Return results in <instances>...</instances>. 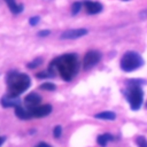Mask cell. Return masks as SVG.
Returning <instances> with one entry per match:
<instances>
[{"mask_svg": "<svg viewBox=\"0 0 147 147\" xmlns=\"http://www.w3.org/2000/svg\"><path fill=\"white\" fill-rule=\"evenodd\" d=\"M49 69L57 70L63 80H71L79 69V62L76 54H64L59 57H55L49 63Z\"/></svg>", "mask_w": 147, "mask_h": 147, "instance_id": "6da1fadb", "label": "cell"}, {"mask_svg": "<svg viewBox=\"0 0 147 147\" xmlns=\"http://www.w3.org/2000/svg\"><path fill=\"white\" fill-rule=\"evenodd\" d=\"M30 77L25 74L11 71L7 75V86H8V94L18 96L21 93L26 91L30 86Z\"/></svg>", "mask_w": 147, "mask_h": 147, "instance_id": "7a4b0ae2", "label": "cell"}, {"mask_svg": "<svg viewBox=\"0 0 147 147\" xmlns=\"http://www.w3.org/2000/svg\"><path fill=\"white\" fill-rule=\"evenodd\" d=\"M144 84L145 80H139V79H131L126 80V88L123 92L127 102L130 103V107L132 110H138L141 105H142V99H144V93L140 87V84Z\"/></svg>", "mask_w": 147, "mask_h": 147, "instance_id": "3957f363", "label": "cell"}, {"mask_svg": "<svg viewBox=\"0 0 147 147\" xmlns=\"http://www.w3.org/2000/svg\"><path fill=\"white\" fill-rule=\"evenodd\" d=\"M141 65H144V59L137 52L129 51L121 59V68H122V70H124L126 72L137 70Z\"/></svg>", "mask_w": 147, "mask_h": 147, "instance_id": "277c9868", "label": "cell"}, {"mask_svg": "<svg viewBox=\"0 0 147 147\" xmlns=\"http://www.w3.org/2000/svg\"><path fill=\"white\" fill-rule=\"evenodd\" d=\"M101 60V53L98 52V51H90L85 54L84 56V61H83V64H84V69H91L93 68L96 63H99V61Z\"/></svg>", "mask_w": 147, "mask_h": 147, "instance_id": "5b68a950", "label": "cell"}, {"mask_svg": "<svg viewBox=\"0 0 147 147\" xmlns=\"http://www.w3.org/2000/svg\"><path fill=\"white\" fill-rule=\"evenodd\" d=\"M29 110H30L31 117H45L52 113V106L51 105H39Z\"/></svg>", "mask_w": 147, "mask_h": 147, "instance_id": "8992f818", "label": "cell"}, {"mask_svg": "<svg viewBox=\"0 0 147 147\" xmlns=\"http://www.w3.org/2000/svg\"><path fill=\"white\" fill-rule=\"evenodd\" d=\"M86 33H87V30L86 29H83V28H79V29H69V30L64 31L61 34V38L62 39H76V38H80L83 36H85Z\"/></svg>", "mask_w": 147, "mask_h": 147, "instance_id": "52a82bcc", "label": "cell"}, {"mask_svg": "<svg viewBox=\"0 0 147 147\" xmlns=\"http://www.w3.org/2000/svg\"><path fill=\"white\" fill-rule=\"evenodd\" d=\"M41 102V96L38 94V93H29L25 98H24V105H25V108L28 109H31V108H34L37 106H39Z\"/></svg>", "mask_w": 147, "mask_h": 147, "instance_id": "ba28073f", "label": "cell"}, {"mask_svg": "<svg viewBox=\"0 0 147 147\" xmlns=\"http://www.w3.org/2000/svg\"><path fill=\"white\" fill-rule=\"evenodd\" d=\"M1 105L6 108H9V107L16 108L17 106H21V99L18 96H15V95L6 94L1 98Z\"/></svg>", "mask_w": 147, "mask_h": 147, "instance_id": "9c48e42d", "label": "cell"}, {"mask_svg": "<svg viewBox=\"0 0 147 147\" xmlns=\"http://www.w3.org/2000/svg\"><path fill=\"white\" fill-rule=\"evenodd\" d=\"M83 5L85 6V9H86V13L90 14V15H94V14H98L102 10V5L100 2H96V1H92V0H85L83 2Z\"/></svg>", "mask_w": 147, "mask_h": 147, "instance_id": "30bf717a", "label": "cell"}, {"mask_svg": "<svg viewBox=\"0 0 147 147\" xmlns=\"http://www.w3.org/2000/svg\"><path fill=\"white\" fill-rule=\"evenodd\" d=\"M15 114L18 118L21 119H30L31 118V114H30V110L28 108H24L22 106H17L15 108Z\"/></svg>", "mask_w": 147, "mask_h": 147, "instance_id": "8fae6325", "label": "cell"}, {"mask_svg": "<svg viewBox=\"0 0 147 147\" xmlns=\"http://www.w3.org/2000/svg\"><path fill=\"white\" fill-rule=\"evenodd\" d=\"M5 1H6V3L8 5V7H9V9H10L11 13H14V14H20V13L23 10V5L16 3L15 0H5Z\"/></svg>", "mask_w": 147, "mask_h": 147, "instance_id": "7c38bea8", "label": "cell"}, {"mask_svg": "<svg viewBox=\"0 0 147 147\" xmlns=\"http://www.w3.org/2000/svg\"><path fill=\"white\" fill-rule=\"evenodd\" d=\"M113 139H114V137H113L111 134H109V133L100 134V136L98 137V144H99L100 146L105 147V146H107V144H108L109 141H111Z\"/></svg>", "mask_w": 147, "mask_h": 147, "instance_id": "4fadbf2b", "label": "cell"}, {"mask_svg": "<svg viewBox=\"0 0 147 147\" xmlns=\"http://www.w3.org/2000/svg\"><path fill=\"white\" fill-rule=\"evenodd\" d=\"M115 117H116V115L113 111H102V113H99V114L95 115V118L108 119V121H113V119H115Z\"/></svg>", "mask_w": 147, "mask_h": 147, "instance_id": "5bb4252c", "label": "cell"}, {"mask_svg": "<svg viewBox=\"0 0 147 147\" xmlns=\"http://www.w3.org/2000/svg\"><path fill=\"white\" fill-rule=\"evenodd\" d=\"M39 88L40 90H46V91H54L56 87H55V85L53 83H44V84H41L39 86Z\"/></svg>", "mask_w": 147, "mask_h": 147, "instance_id": "9a60e30c", "label": "cell"}, {"mask_svg": "<svg viewBox=\"0 0 147 147\" xmlns=\"http://www.w3.org/2000/svg\"><path fill=\"white\" fill-rule=\"evenodd\" d=\"M80 7H82V2H75L74 5H72V7H71V14L72 15H76V14H78L79 13V10H80Z\"/></svg>", "mask_w": 147, "mask_h": 147, "instance_id": "2e32d148", "label": "cell"}, {"mask_svg": "<svg viewBox=\"0 0 147 147\" xmlns=\"http://www.w3.org/2000/svg\"><path fill=\"white\" fill-rule=\"evenodd\" d=\"M41 62H42V60L40 59V57H37L36 60H33L32 62H30L29 64H28V68H30V69H33V68H37L39 64H41Z\"/></svg>", "mask_w": 147, "mask_h": 147, "instance_id": "e0dca14e", "label": "cell"}, {"mask_svg": "<svg viewBox=\"0 0 147 147\" xmlns=\"http://www.w3.org/2000/svg\"><path fill=\"white\" fill-rule=\"evenodd\" d=\"M137 144L139 147H147V140L145 137H138L137 138Z\"/></svg>", "mask_w": 147, "mask_h": 147, "instance_id": "ac0fdd59", "label": "cell"}, {"mask_svg": "<svg viewBox=\"0 0 147 147\" xmlns=\"http://www.w3.org/2000/svg\"><path fill=\"white\" fill-rule=\"evenodd\" d=\"M61 133H62V127H61V126H55V129H54V132H53L54 137H55V138H60Z\"/></svg>", "mask_w": 147, "mask_h": 147, "instance_id": "d6986e66", "label": "cell"}, {"mask_svg": "<svg viewBox=\"0 0 147 147\" xmlns=\"http://www.w3.org/2000/svg\"><path fill=\"white\" fill-rule=\"evenodd\" d=\"M39 16H33V17H31L30 20H29V23L31 24V25H36V24H38V22H39Z\"/></svg>", "mask_w": 147, "mask_h": 147, "instance_id": "ffe728a7", "label": "cell"}, {"mask_svg": "<svg viewBox=\"0 0 147 147\" xmlns=\"http://www.w3.org/2000/svg\"><path fill=\"white\" fill-rule=\"evenodd\" d=\"M49 33H51L49 30H42V31H39V32H38V36H40V37H46V36H48Z\"/></svg>", "mask_w": 147, "mask_h": 147, "instance_id": "44dd1931", "label": "cell"}, {"mask_svg": "<svg viewBox=\"0 0 147 147\" xmlns=\"http://www.w3.org/2000/svg\"><path fill=\"white\" fill-rule=\"evenodd\" d=\"M36 147H52V146H49V145L46 144V142H40V144H38Z\"/></svg>", "mask_w": 147, "mask_h": 147, "instance_id": "7402d4cb", "label": "cell"}, {"mask_svg": "<svg viewBox=\"0 0 147 147\" xmlns=\"http://www.w3.org/2000/svg\"><path fill=\"white\" fill-rule=\"evenodd\" d=\"M3 142H5V138H3V137H0V146H1Z\"/></svg>", "mask_w": 147, "mask_h": 147, "instance_id": "603a6c76", "label": "cell"}, {"mask_svg": "<svg viewBox=\"0 0 147 147\" xmlns=\"http://www.w3.org/2000/svg\"><path fill=\"white\" fill-rule=\"evenodd\" d=\"M124 1H127V0H124Z\"/></svg>", "mask_w": 147, "mask_h": 147, "instance_id": "cb8c5ba5", "label": "cell"}]
</instances>
